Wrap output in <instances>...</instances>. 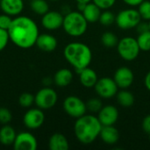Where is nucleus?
<instances>
[{
    "label": "nucleus",
    "mask_w": 150,
    "mask_h": 150,
    "mask_svg": "<svg viewBox=\"0 0 150 150\" xmlns=\"http://www.w3.org/2000/svg\"><path fill=\"white\" fill-rule=\"evenodd\" d=\"M8 33L10 40L14 45L26 49L36 43L39 36V28L32 18L25 16H18L12 19Z\"/></svg>",
    "instance_id": "f257e3e1"
},
{
    "label": "nucleus",
    "mask_w": 150,
    "mask_h": 150,
    "mask_svg": "<svg viewBox=\"0 0 150 150\" xmlns=\"http://www.w3.org/2000/svg\"><path fill=\"white\" fill-rule=\"evenodd\" d=\"M34 103V96L29 92L22 93L18 98V104L25 108L30 107Z\"/></svg>",
    "instance_id": "c756f323"
},
{
    "label": "nucleus",
    "mask_w": 150,
    "mask_h": 150,
    "mask_svg": "<svg viewBox=\"0 0 150 150\" xmlns=\"http://www.w3.org/2000/svg\"><path fill=\"white\" fill-rule=\"evenodd\" d=\"M31 9L38 15H44L49 11V5L46 0H31Z\"/></svg>",
    "instance_id": "393cba45"
},
{
    "label": "nucleus",
    "mask_w": 150,
    "mask_h": 150,
    "mask_svg": "<svg viewBox=\"0 0 150 150\" xmlns=\"http://www.w3.org/2000/svg\"><path fill=\"white\" fill-rule=\"evenodd\" d=\"M79 75V80L81 84L85 88H93L97 83L98 77L96 71L89 67H86L83 69L77 71Z\"/></svg>",
    "instance_id": "f3484780"
},
{
    "label": "nucleus",
    "mask_w": 150,
    "mask_h": 150,
    "mask_svg": "<svg viewBox=\"0 0 150 150\" xmlns=\"http://www.w3.org/2000/svg\"><path fill=\"white\" fill-rule=\"evenodd\" d=\"M63 109L71 118L78 119L86 114V103L76 96H69L63 101Z\"/></svg>",
    "instance_id": "6e6552de"
},
{
    "label": "nucleus",
    "mask_w": 150,
    "mask_h": 150,
    "mask_svg": "<svg viewBox=\"0 0 150 150\" xmlns=\"http://www.w3.org/2000/svg\"><path fill=\"white\" fill-rule=\"evenodd\" d=\"M57 44L56 38L48 33L39 34L35 43L38 48L44 52H53L57 47Z\"/></svg>",
    "instance_id": "dca6fc26"
},
{
    "label": "nucleus",
    "mask_w": 150,
    "mask_h": 150,
    "mask_svg": "<svg viewBox=\"0 0 150 150\" xmlns=\"http://www.w3.org/2000/svg\"><path fill=\"white\" fill-rule=\"evenodd\" d=\"M92 2L101 10H108L115 4L116 0H92Z\"/></svg>",
    "instance_id": "473e14b6"
},
{
    "label": "nucleus",
    "mask_w": 150,
    "mask_h": 150,
    "mask_svg": "<svg viewBox=\"0 0 150 150\" xmlns=\"http://www.w3.org/2000/svg\"><path fill=\"white\" fill-rule=\"evenodd\" d=\"M142 18L138 10L135 9H125L120 11L116 15L115 23L118 27L123 30H128L135 28L142 21Z\"/></svg>",
    "instance_id": "423d86ee"
},
{
    "label": "nucleus",
    "mask_w": 150,
    "mask_h": 150,
    "mask_svg": "<svg viewBox=\"0 0 150 150\" xmlns=\"http://www.w3.org/2000/svg\"><path fill=\"white\" fill-rule=\"evenodd\" d=\"M12 120V115L11 112L9 109L5 107H1L0 108V123L3 125L9 124Z\"/></svg>",
    "instance_id": "7c9ffc66"
},
{
    "label": "nucleus",
    "mask_w": 150,
    "mask_h": 150,
    "mask_svg": "<svg viewBox=\"0 0 150 150\" xmlns=\"http://www.w3.org/2000/svg\"><path fill=\"white\" fill-rule=\"evenodd\" d=\"M138 31L139 33H144V32H147L149 30V23L147 22H140L138 24V25L135 27Z\"/></svg>",
    "instance_id": "c9c22d12"
},
{
    "label": "nucleus",
    "mask_w": 150,
    "mask_h": 150,
    "mask_svg": "<svg viewBox=\"0 0 150 150\" xmlns=\"http://www.w3.org/2000/svg\"><path fill=\"white\" fill-rule=\"evenodd\" d=\"M138 11L142 19L145 21L150 20V1L144 0L138 5Z\"/></svg>",
    "instance_id": "cd10ccee"
},
{
    "label": "nucleus",
    "mask_w": 150,
    "mask_h": 150,
    "mask_svg": "<svg viewBox=\"0 0 150 150\" xmlns=\"http://www.w3.org/2000/svg\"><path fill=\"white\" fill-rule=\"evenodd\" d=\"M85 5H86V4H83V3H77V10H78V11L82 12V11H83Z\"/></svg>",
    "instance_id": "58836bf2"
},
{
    "label": "nucleus",
    "mask_w": 150,
    "mask_h": 150,
    "mask_svg": "<svg viewBox=\"0 0 150 150\" xmlns=\"http://www.w3.org/2000/svg\"><path fill=\"white\" fill-rule=\"evenodd\" d=\"M13 148L15 150H36L38 148V142L31 133L21 132L16 135Z\"/></svg>",
    "instance_id": "9b49d317"
},
{
    "label": "nucleus",
    "mask_w": 150,
    "mask_h": 150,
    "mask_svg": "<svg viewBox=\"0 0 150 150\" xmlns=\"http://www.w3.org/2000/svg\"><path fill=\"white\" fill-rule=\"evenodd\" d=\"M94 89L98 97L102 98H112L116 96L119 87L113 78L105 76L98 78Z\"/></svg>",
    "instance_id": "1a4fd4ad"
},
{
    "label": "nucleus",
    "mask_w": 150,
    "mask_h": 150,
    "mask_svg": "<svg viewBox=\"0 0 150 150\" xmlns=\"http://www.w3.org/2000/svg\"><path fill=\"white\" fill-rule=\"evenodd\" d=\"M136 40L141 48V51H150V30L139 33V36Z\"/></svg>",
    "instance_id": "a878e982"
},
{
    "label": "nucleus",
    "mask_w": 150,
    "mask_h": 150,
    "mask_svg": "<svg viewBox=\"0 0 150 150\" xmlns=\"http://www.w3.org/2000/svg\"><path fill=\"white\" fill-rule=\"evenodd\" d=\"M64 16L55 11H48L42 15L41 24L47 30H56L62 26Z\"/></svg>",
    "instance_id": "4468645a"
},
{
    "label": "nucleus",
    "mask_w": 150,
    "mask_h": 150,
    "mask_svg": "<svg viewBox=\"0 0 150 150\" xmlns=\"http://www.w3.org/2000/svg\"><path fill=\"white\" fill-rule=\"evenodd\" d=\"M102 127L103 126L98 117L84 114L76 119L74 125V133L78 142L82 144L89 145L99 137Z\"/></svg>",
    "instance_id": "f03ea898"
},
{
    "label": "nucleus",
    "mask_w": 150,
    "mask_h": 150,
    "mask_svg": "<svg viewBox=\"0 0 150 150\" xmlns=\"http://www.w3.org/2000/svg\"><path fill=\"white\" fill-rule=\"evenodd\" d=\"M92 0H76V3H83V4H88L90 2H91Z\"/></svg>",
    "instance_id": "ea45409f"
},
{
    "label": "nucleus",
    "mask_w": 150,
    "mask_h": 150,
    "mask_svg": "<svg viewBox=\"0 0 150 150\" xmlns=\"http://www.w3.org/2000/svg\"><path fill=\"white\" fill-rule=\"evenodd\" d=\"M99 137L107 145H114L120 139V133L114 126H103Z\"/></svg>",
    "instance_id": "a211bd4d"
},
{
    "label": "nucleus",
    "mask_w": 150,
    "mask_h": 150,
    "mask_svg": "<svg viewBox=\"0 0 150 150\" xmlns=\"http://www.w3.org/2000/svg\"><path fill=\"white\" fill-rule=\"evenodd\" d=\"M11 17V16L5 14V13L0 15V28L8 31V29L11 26V24L12 22V19H13Z\"/></svg>",
    "instance_id": "2f4dec72"
},
{
    "label": "nucleus",
    "mask_w": 150,
    "mask_h": 150,
    "mask_svg": "<svg viewBox=\"0 0 150 150\" xmlns=\"http://www.w3.org/2000/svg\"><path fill=\"white\" fill-rule=\"evenodd\" d=\"M58 96L56 91L47 86L40 89L34 97V103L38 108L41 110H48L53 108L57 103Z\"/></svg>",
    "instance_id": "0eeeda50"
},
{
    "label": "nucleus",
    "mask_w": 150,
    "mask_h": 150,
    "mask_svg": "<svg viewBox=\"0 0 150 150\" xmlns=\"http://www.w3.org/2000/svg\"><path fill=\"white\" fill-rule=\"evenodd\" d=\"M119 115L118 109L112 105H108L103 106L98 112V119L102 126H114L119 119Z\"/></svg>",
    "instance_id": "ddd939ff"
},
{
    "label": "nucleus",
    "mask_w": 150,
    "mask_h": 150,
    "mask_svg": "<svg viewBox=\"0 0 150 150\" xmlns=\"http://www.w3.org/2000/svg\"><path fill=\"white\" fill-rule=\"evenodd\" d=\"M144 83H145L146 88L150 91V70L147 73V75H146V76H145Z\"/></svg>",
    "instance_id": "4c0bfd02"
},
{
    "label": "nucleus",
    "mask_w": 150,
    "mask_h": 150,
    "mask_svg": "<svg viewBox=\"0 0 150 150\" xmlns=\"http://www.w3.org/2000/svg\"><path fill=\"white\" fill-rule=\"evenodd\" d=\"M116 47L120 56L127 62L134 61L141 52L137 40L131 36H127L120 40Z\"/></svg>",
    "instance_id": "39448f33"
},
{
    "label": "nucleus",
    "mask_w": 150,
    "mask_h": 150,
    "mask_svg": "<svg viewBox=\"0 0 150 150\" xmlns=\"http://www.w3.org/2000/svg\"><path fill=\"white\" fill-rule=\"evenodd\" d=\"M101 12V9L92 1L86 4L83 11H82L83 17L88 21V23H95L98 21Z\"/></svg>",
    "instance_id": "aec40b11"
},
{
    "label": "nucleus",
    "mask_w": 150,
    "mask_h": 150,
    "mask_svg": "<svg viewBox=\"0 0 150 150\" xmlns=\"http://www.w3.org/2000/svg\"><path fill=\"white\" fill-rule=\"evenodd\" d=\"M116 97L118 103L123 107H131L134 104V96L127 89H121V91L117 92Z\"/></svg>",
    "instance_id": "5701e85b"
},
{
    "label": "nucleus",
    "mask_w": 150,
    "mask_h": 150,
    "mask_svg": "<svg viewBox=\"0 0 150 150\" xmlns=\"http://www.w3.org/2000/svg\"><path fill=\"white\" fill-rule=\"evenodd\" d=\"M10 40L9 33L7 30L0 28V52L4 50Z\"/></svg>",
    "instance_id": "72a5a7b5"
},
{
    "label": "nucleus",
    "mask_w": 150,
    "mask_h": 150,
    "mask_svg": "<svg viewBox=\"0 0 150 150\" xmlns=\"http://www.w3.org/2000/svg\"><path fill=\"white\" fill-rule=\"evenodd\" d=\"M149 30H150V20H149Z\"/></svg>",
    "instance_id": "a19ab883"
},
{
    "label": "nucleus",
    "mask_w": 150,
    "mask_h": 150,
    "mask_svg": "<svg viewBox=\"0 0 150 150\" xmlns=\"http://www.w3.org/2000/svg\"><path fill=\"white\" fill-rule=\"evenodd\" d=\"M119 40H120L118 39V36L112 32H105L101 36L102 44L104 45V47L108 48H112L117 47Z\"/></svg>",
    "instance_id": "b1692460"
},
{
    "label": "nucleus",
    "mask_w": 150,
    "mask_h": 150,
    "mask_svg": "<svg viewBox=\"0 0 150 150\" xmlns=\"http://www.w3.org/2000/svg\"><path fill=\"white\" fill-rule=\"evenodd\" d=\"M142 127L147 134L150 135V114L144 117V119L142 120Z\"/></svg>",
    "instance_id": "f704fd0d"
},
{
    "label": "nucleus",
    "mask_w": 150,
    "mask_h": 150,
    "mask_svg": "<svg viewBox=\"0 0 150 150\" xmlns=\"http://www.w3.org/2000/svg\"><path fill=\"white\" fill-rule=\"evenodd\" d=\"M62 27L67 34L72 37L83 35L88 28V21L80 11H69L63 18Z\"/></svg>",
    "instance_id": "20e7f679"
},
{
    "label": "nucleus",
    "mask_w": 150,
    "mask_h": 150,
    "mask_svg": "<svg viewBox=\"0 0 150 150\" xmlns=\"http://www.w3.org/2000/svg\"><path fill=\"white\" fill-rule=\"evenodd\" d=\"M45 120L43 110L40 108L29 109L23 117V123L25 127L31 130H35L40 127Z\"/></svg>",
    "instance_id": "9d476101"
},
{
    "label": "nucleus",
    "mask_w": 150,
    "mask_h": 150,
    "mask_svg": "<svg viewBox=\"0 0 150 150\" xmlns=\"http://www.w3.org/2000/svg\"><path fill=\"white\" fill-rule=\"evenodd\" d=\"M0 8L10 16L19 15L24 9L23 0H0Z\"/></svg>",
    "instance_id": "2eb2a0df"
},
{
    "label": "nucleus",
    "mask_w": 150,
    "mask_h": 150,
    "mask_svg": "<svg viewBox=\"0 0 150 150\" xmlns=\"http://www.w3.org/2000/svg\"><path fill=\"white\" fill-rule=\"evenodd\" d=\"M115 20H116V15L111 11L105 10L101 12L98 21L100 22L101 25L105 26H111L115 23Z\"/></svg>",
    "instance_id": "bb28decb"
},
{
    "label": "nucleus",
    "mask_w": 150,
    "mask_h": 150,
    "mask_svg": "<svg viewBox=\"0 0 150 150\" xmlns=\"http://www.w3.org/2000/svg\"><path fill=\"white\" fill-rule=\"evenodd\" d=\"M63 54L67 62L73 66L76 71L89 67L92 61L91 48L83 42H70L65 47Z\"/></svg>",
    "instance_id": "7ed1b4c3"
},
{
    "label": "nucleus",
    "mask_w": 150,
    "mask_h": 150,
    "mask_svg": "<svg viewBox=\"0 0 150 150\" xmlns=\"http://www.w3.org/2000/svg\"><path fill=\"white\" fill-rule=\"evenodd\" d=\"M113 80L120 89H128L134 83V75L131 69L127 67H120L115 71Z\"/></svg>",
    "instance_id": "f8f14e48"
},
{
    "label": "nucleus",
    "mask_w": 150,
    "mask_h": 150,
    "mask_svg": "<svg viewBox=\"0 0 150 150\" xmlns=\"http://www.w3.org/2000/svg\"><path fill=\"white\" fill-rule=\"evenodd\" d=\"M73 73L69 69H61L54 74V82L58 87H66L71 83Z\"/></svg>",
    "instance_id": "412c9836"
},
{
    "label": "nucleus",
    "mask_w": 150,
    "mask_h": 150,
    "mask_svg": "<svg viewBox=\"0 0 150 150\" xmlns=\"http://www.w3.org/2000/svg\"><path fill=\"white\" fill-rule=\"evenodd\" d=\"M144 0H123V2L129 5V6H132V7H134V6H138L142 2H143Z\"/></svg>",
    "instance_id": "e433bc0d"
},
{
    "label": "nucleus",
    "mask_w": 150,
    "mask_h": 150,
    "mask_svg": "<svg viewBox=\"0 0 150 150\" xmlns=\"http://www.w3.org/2000/svg\"><path fill=\"white\" fill-rule=\"evenodd\" d=\"M16 135L17 134L12 127L8 124L4 125L0 129V143L4 146L13 145Z\"/></svg>",
    "instance_id": "4be33fe9"
},
{
    "label": "nucleus",
    "mask_w": 150,
    "mask_h": 150,
    "mask_svg": "<svg viewBox=\"0 0 150 150\" xmlns=\"http://www.w3.org/2000/svg\"><path fill=\"white\" fill-rule=\"evenodd\" d=\"M48 147L51 150H68L69 144L67 138L62 134L55 133L50 136Z\"/></svg>",
    "instance_id": "6ab92c4d"
},
{
    "label": "nucleus",
    "mask_w": 150,
    "mask_h": 150,
    "mask_svg": "<svg viewBox=\"0 0 150 150\" xmlns=\"http://www.w3.org/2000/svg\"><path fill=\"white\" fill-rule=\"evenodd\" d=\"M50 1H58V0H50Z\"/></svg>",
    "instance_id": "79ce46f5"
},
{
    "label": "nucleus",
    "mask_w": 150,
    "mask_h": 150,
    "mask_svg": "<svg viewBox=\"0 0 150 150\" xmlns=\"http://www.w3.org/2000/svg\"><path fill=\"white\" fill-rule=\"evenodd\" d=\"M87 110L91 112H98L103 107V103L98 98H91L86 102Z\"/></svg>",
    "instance_id": "c85d7f7f"
}]
</instances>
